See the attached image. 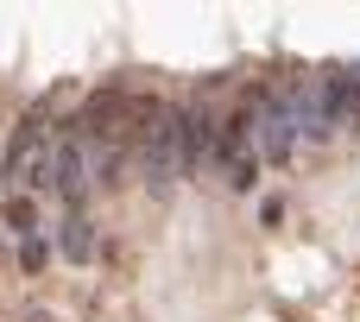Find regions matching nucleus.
<instances>
[{
    "label": "nucleus",
    "mask_w": 360,
    "mask_h": 322,
    "mask_svg": "<svg viewBox=\"0 0 360 322\" xmlns=\"http://www.w3.org/2000/svg\"><path fill=\"white\" fill-rule=\"evenodd\" d=\"M139 171L152 183V196H171L177 177H184V165H177V108H165V101H146V114H139Z\"/></svg>",
    "instance_id": "f257e3e1"
},
{
    "label": "nucleus",
    "mask_w": 360,
    "mask_h": 322,
    "mask_svg": "<svg viewBox=\"0 0 360 322\" xmlns=\"http://www.w3.org/2000/svg\"><path fill=\"white\" fill-rule=\"evenodd\" d=\"M0 177H6L13 196L51 183V146H44L38 120H19V133H13V146H6V158H0Z\"/></svg>",
    "instance_id": "f03ea898"
},
{
    "label": "nucleus",
    "mask_w": 360,
    "mask_h": 322,
    "mask_svg": "<svg viewBox=\"0 0 360 322\" xmlns=\"http://www.w3.org/2000/svg\"><path fill=\"white\" fill-rule=\"evenodd\" d=\"M253 139H259V152H266L272 165H291V152H297L291 95H259V108H253Z\"/></svg>",
    "instance_id": "7ed1b4c3"
},
{
    "label": "nucleus",
    "mask_w": 360,
    "mask_h": 322,
    "mask_svg": "<svg viewBox=\"0 0 360 322\" xmlns=\"http://www.w3.org/2000/svg\"><path fill=\"white\" fill-rule=\"evenodd\" d=\"M89 183H95V171H89L82 139L51 146V190H57V202H63V209H89Z\"/></svg>",
    "instance_id": "20e7f679"
},
{
    "label": "nucleus",
    "mask_w": 360,
    "mask_h": 322,
    "mask_svg": "<svg viewBox=\"0 0 360 322\" xmlns=\"http://www.w3.org/2000/svg\"><path fill=\"white\" fill-rule=\"evenodd\" d=\"M202 158H215V120L202 108H177V165H184V177Z\"/></svg>",
    "instance_id": "39448f33"
},
{
    "label": "nucleus",
    "mask_w": 360,
    "mask_h": 322,
    "mask_svg": "<svg viewBox=\"0 0 360 322\" xmlns=\"http://www.w3.org/2000/svg\"><path fill=\"white\" fill-rule=\"evenodd\" d=\"M57 253H63L70 266H89V259H95V221H89V209H63V221H57Z\"/></svg>",
    "instance_id": "423d86ee"
},
{
    "label": "nucleus",
    "mask_w": 360,
    "mask_h": 322,
    "mask_svg": "<svg viewBox=\"0 0 360 322\" xmlns=\"http://www.w3.org/2000/svg\"><path fill=\"white\" fill-rule=\"evenodd\" d=\"M0 221H6L19 240H32V234H38V202H32V196H6V202H0Z\"/></svg>",
    "instance_id": "0eeeda50"
},
{
    "label": "nucleus",
    "mask_w": 360,
    "mask_h": 322,
    "mask_svg": "<svg viewBox=\"0 0 360 322\" xmlns=\"http://www.w3.org/2000/svg\"><path fill=\"white\" fill-rule=\"evenodd\" d=\"M221 165H228V183H234V190H253V171H259L253 152H234V158H221Z\"/></svg>",
    "instance_id": "6e6552de"
},
{
    "label": "nucleus",
    "mask_w": 360,
    "mask_h": 322,
    "mask_svg": "<svg viewBox=\"0 0 360 322\" xmlns=\"http://www.w3.org/2000/svg\"><path fill=\"white\" fill-rule=\"evenodd\" d=\"M342 127H348V133L360 139V76H354V70H348V101H342Z\"/></svg>",
    "instance_id": "1a4fd4ad"
},
{
    "label": "nucleus",
    "mask_w": 360,
    "mask_h": 322,
    "mask_svg": "<svg viewBox=\"0 0 360 322\" xmlns=\"http://www.w3.org/2000/svg\"><path fill=\"white\" fill-rule=\"evenodd\" d=\"M44 259H51V240H38V234H32V240L19 247V266H25V272H44Z\"/></svg>",
    "instance_id": "9d476101"
}]
</instances>
